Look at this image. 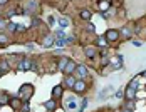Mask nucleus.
Wrapping results in <instances>:
<instances>
[{
    "label": "nucleus",
    "mask_w": 146,
    "mask_h": 112,
    "mask_svg": "<svg viewBox=\"0 0 146 112\" xmlns=\"http://www.w3.org/2000/svg\"><path fill=\"white\" fill-rule=\"evenodd\" d=\"M136 89H138V80L134 79V80H133V82H129V85L126 87L124 99H126V100H134V97H136Z\"/></svg>",
    "instance_id": "obj_1"
},
{
    "label": "nucleus",
    "mask_w": 146,
    "mask_h": 112,
    "mask_svg": "<svg viewBox=\"0 0 146 112\" xmlns=\"http://www.w3.org/2000/svg\"><path fill=\"white\" fill-rule=\"evenodd\" d=\"M109 42H114V40H117L119 39V32L117 30H114V28H109V30H106V35H104Z\"/></svg>",
    "instance_id": "obj_2"
},
{
    "label": "nucleus",
    "mask_w": 146,
    "mask_h": 112,
    "mask_svg": "<svg viewBox=\"0 0 146 112\" xmlns=\"http://www.w3.org/2000/svg\"><path fill=\"white\" fill-rule=\"evenodd\" d=\"M76 69H77V64H76L74 60H69L67 65H66V69H64V74H66V75H71Z\"/></svg>",
    "instance_id": "obj_3"
},
{
    "label": "nucleus",
    "mask_w": 146,
    "mask_h": 112,
    "mask_svg": "<svg viewBox=\"0 0 146 112\" xmlns=\"http://www.w3.org/2000/svg\"><path fill=\"white\" fill-rule=\"evenodd\" d=\"M72 89L76 90V92H79V94H82V92L86 90V82H84V80H79V79H77V80H76V84H74V87H72Z\"/></svg>",
    "instance_id": "obj_4"
},
{
    "label": "nucleus",
    "mask_w": 146,
    "mask_h": 112,
    "mask_svg": "<svg viewBox=\"0 0 146 112\" xmlns=\"http://www.w3.org/2000/svg\"><path fill=\"white\" fill-rule=\"evenodd\" d=\"M32 65H34V64L30 62L29 59H24V60H20V64H19V69H20V70H29Z\"/></svg>",
    "instance_id": "obj_5"
},
{
    "label": "nucleus",
    "mask_w": 146,
    "mask_h": 112,
    "mask_svg": "<svg viewBox=\"0 0 146 112\" xmlns=\"http://www.w3.org/2000/svg\"><path fill=\"white\" fill-rule=\"evenodd\" d=\"M62 92H64V87H62V85H56V87L52 89V96H54V99H60L62 97Z\"/></svg>",
    "instance_id": "obj_6"
},
{
    "label": "nucleus",
    "mask_w": 146,
    "mask_h": 112,
    "mask_svg": "<svg viewBox=\"0 0 146 112\" xmlns=\"http://www.w3.org/2000/svg\"><path fill=\"white\" fill-rule=\"evenodd\" d=\"M44 107H45V111L54 112L56 111V107H57V102H56V100H47V102L44 104Z\"/></svg>",
    "instance_id": "obj_7"
},
{
    "label": "nucleus",
    "mask_w": 146,
    "mask_h": 112,
    "mask_svg": "<svg viewBox=\"0 0 146 112\" xmlns=\"http://www.w3.org/2000/svg\"><path fill=\"white\" fill-rule=\"evenodd\" d=\"M77 74H79V77L81 79H84V77H88V69H86V65H77Z\"/></svg>",
    "instance_id": "obj_8"
},
{
    "label": "nucleus",
    "mask_w": 146,
    "mask_h": 112,
    "mask_svg": "<svg viewBox=\"0 0 146 112\" xmlns=\"http://www.w3.org/2000/svg\"><path fill=\"white\" fill-rule=\"evenodd\" d=\"M56 43V39H54V35H47L44 39V47H50V45H54Z\"/></svg>",
    "instance_id": "obj_9"
},
{
    "label": "nucleus",
    "mask_w": 146,
    "mask_h": 112,
    "mask_svg": "<svg viewBox=\"0 0 146 112\" xmlns=\"http://www.w3.org/2000/svg\"><path fill=\"white\" fill-rule=\"evenodd\" d=\"M67 62H69V59H66V57H60L59 59V70H62L64 72V69H66V65H67Z\"/></svg>",
    "instance_id": "obj_10"
},
{
    "label": "nucleus",
    "mask_w": 146,
    "mask_h": 112,
    "mask_svg": "<svg viewBox=\"0 0 146 112\" xmlns=\"http://www.w3.org/2000/svg\"><path fill=\"white\" fill-rule=\"evenodd\" d=\"M84 52H86V55H88L89 59H92V57H96V54H98L94 47H86V49H84Z\"/></svg>",
    "instance_id": "obj_11"
},
{
    "label": "nucleus",
    "mask_w": 146,
    "mask_h": 112,
    "mask_svg": "<svg viewBox=\"0 0 146 112\" xmlns=\"http://www.w3.org/2000/svg\"><path fill=\"white\" fill-rule=\"evenodd\" d=\"M76 80H77V79H76V77H72V74H71V75H67V77H66V85L72 89L74 84H76Z\"/></svg>",
    "instance_id": "obj_12"
},
{
    "label": "nucleus",
    "mask_w": 146,
    "mask_h": 112,
    "mask_svg": "<svg viewBox=\"0 0 146 112\" xmlns=\"http://www.w3.org/2000/svg\"><path fill=\"white\" fill-rule=\"evenodd\" d=\"M96 45L98 47H108V39L106 37H98L96 39Z\"/></svg>",
    "instance_id": "obj_13"
},
{
    "label": "nucleus",
    "mask_w": 146,
    "mask_h": 112,
    "mask_svg": "<svg viewBox=\"0 0 146 112\" xmlns=\"http://www.w3.org/2000/svg\"><path fill=\"white\" fill-rule=\"evenodd\" d=\"M9 69H10L9 67V62L7 60H0V72L5 74V72H9Z\"/></svg>",
    "instance_id": "obj_14"
},
{
    "label": "nucleus",
    "mask_w": 146,
    "mask_h": 112,
    "mask_svg": "<svg viewBox=\"0 0 146 112\" xmlns=\"http://www.w3.org/2000/svg\"><path fill=\"white\" fill-rule=\"evenodd\" d=\"M81 18H84V20H91V12H89L88 9L81 10Z\"/></svg>",
    "instance_id": "obj_15"
},
{
    "label": "nucleus",
    "mask_w": 146,
    "mask_h": 112,
    "mask_svg": "<svg viewBox=\"0 0 146 112\" xmlns=\"http://www.w3.org/2000/svg\"><path fill=\"white\" fill-rule=\"evenodd\" d=\"M59 25H60L62 28H66L67 25H69V20H67V18H64V17H60V18H59Z\"/></svg>",
    "instance_id": "obj_16"
},
{
    "label": "nucleus",
    "mask_w": 146,
    "mask_h": 112,
    "mask_svg": "<svg viewBox=\"0 0 146 112\" xmlns=\"http://www.w3.org/2000/svg\"><path fill=\"white\" fill-rule=\"evenodd\" d=\"M99 9H101L102 12L108 10V9H109V0H106V2H99Z\"/></svg>",
    "instance_id": "obj_17"
},
{
    "label": "nucleus",
    "mask_w": 146,
    "mask_h": 112,
    "mask_svg": "<svg viewBox=\"0 0 146 112\" xmlns=\"http://www.w3.org/2000/svg\"><path fill=\"white\" fill-rule=\"evenodd\" d=\"M9 43V37L5 34H0V45H7Z\"/></svg>",
    "instance_id": "obj_18"
},
{
    "label": "nucleus",
    "mask_w": 146,
    "mask_h": 112,
    "mask_svg": "<svg viewBox=\"0 0 146 112\" xmlns=\"http://www.w3.org/2000/svg\"><path fill=\"white\" fill-rule=\"evenodd\" d=\"M7 28H9L10 32H17V30H19V25H17V24H14V22H9Z\"/></svg>",
    "instance_id": "obj_19"
},
{
    "label": "nucleus",
    "mask_w": 146,
    "mask_h": 112,
    "mask_svg": "<svg viewBox=\"0 0 146 112\" xmlns=\"http://www.w3.org/2000/svg\"><path fill=\"white\" fill-rule=\"evenodd\" d=\"M124 109H129V111H133V109H134V100H126Z\"/></svg>",
    "instance_id": "obj_20"
},
{
    "label": "nucleus",
    "mask_w": 146,
    "mask_h": 112,
    "mask_svg": "<svg viewBox=\"0 0 146 112\" xmlns=\"http://www.w3.org/2000/svg\"><path fill=\"white\" fill-rule=\"evenodd\" d=\"M123 35H124L126 39H128V37H131V28H129V27H124V28H123Z\"/></svg>",
    "instance_id": "obj_21"
},
{
    "label": "nucleus",
    "mask_w": 146,
    "mask_h": 112,
    "mask_svg": "<svg viewBox=\"0 0 146 112\" xmlns=\"http://www.w3.org/2000/svg\"><path fill=\"white\" fill-rule=\"evenodd\" d=\"M54 37H57V39H66V34H64V30H57V32L54 34Z\"/></svg>",
    "instance_id": "obj_22"
},
{
    "label": "nucleus",
    "mask_w": 146,
    "mask_h": 112,
    "mask_svg": "<svg viewBox=\"0 0 146 112\" xmlns=\"http://www.w3.org/2000/svg\"><path fill=\"white\" fill-rule=\"evenodd\" d=\"M19 104H20V100H19V99H12V100H10V105H14L15 109H20V107H19Z\"/></svg>",
    "instance_id": "obj_23"
},
{
    "label": "nucleus",
    "mask_w": 146,
    "mask_h": 112,
    "mask_svg": "<svg viewBox=\"0 0 146 112\" xmlns=\"http://www.w3.org/2000/svg\"><path fill=\"white\" fill-rule=\"evenodd\" d=\"M109 90H113V89H111V87H106V89H104V90L101 92V96H99V99H104L106 96H108V92H109Z\"/></svg>",
    "instance_id": "obj_24"
},
{
    "label": "nucleus",
    "mask_w": 146,
    "mask_h": 112,
    "mask_svg": "<svg viewBox=\"0 0 146 112\" xmlns=\"http://www.w3.org/2000/svg\"><path fill=\"white\" fill-rule=\"evenodd\" d=\"M86 105H88V99H84V100H82V104H81V107H79V112L86 111Z\"/></svg>",
    "instance_id": "obj_25"
},
{
    "label": "nucleus",
    "mask_w": 146,
    "mask_h": 112,
    "mask_svg": "<svg viewBox=\"0 0 146 112\" xmlns=\"http://www.w3.org/2000/svg\"><path fill=\"white\" fill-rule=\"evenodd\" d=\"M56 45H57V47H64V45H66V39H57V40H56Z\"/></svg>",
    "instance_id": "obj_26"
},
{
    "label": "nucleus",
    "mask_w": 146,
    "mask_h": 112,
    "mask_svg": "<svg viewBox=\"0 0 146 112\" xmlns=\"http://www.w3.org/2000/svg\"><path fill=\"white\" fill-rule=\"evenodd\" d=\"M7 25H9V22L3 20V18H0V28H7Z\"/></svg>",
    "instance_id": "obj_27"
},
{
    "label": "nucleus",
    "mask_w": 146,
    "mask_h": 112,
    "mask_svg": "<svg viewBox=\"0 0 146 112\" xmlns=\"http://www.w3.org/2000/svg\"><path fill=\"white\" fill-rule=\"evenodd\" d=\"M114 96H116L117 99H121V97H124V92H123V90H116V94H114Z\"/></svg>",
    "instance_id": "obj_28"
},
{
    "label": "nucleus",
    "mask_w": 146,
    "mask_h": 112,
    "mask_svg": "<svg viewBox=\"0 0 146 112\" xmlns=\"http://www.w3.org/2000/svg\"><path fill=\"white\" fill-rule=\"evenodd\" d=\"M5 102H7V96L2 94V96H0V104H5Z\"/></svg>",
    "instance_id": "obj_29"
},
{
    "label": "nucleus",
    "mask_w": 146,
    "mask_h": 112,
    "mask_svg": "<svg viewBox=\"0 0 146 112\" xmlns=\"http://www.w3.org/2000/svg\"><path fill=\"white\" fill-rule=\"evenodd\" d=\"M94 30H96L94 24H89V25H88V32H94Z\"/></svg>",
    "instance_id": "obj_30"
},
{
    "label": "nucleus",
    "mask_w": 146,
    "mask_h": 112,
    "mask_svg": "<svg viewBox=\"0 0 146 112\" xmlns=\"http://www.w3.org/2000/svg\"><path fill=\"white\" fill-rule=\"evenodd\" d=\"M67 109H76V102L71 100V102H69V105H67Z\"/></svg>",
    "instance_id": "obj_31"
},
{
    "label": "nucleus",
    "mask_w": 146,
    "mask_h": 112,
    "mask_svg": "<svg viewBox=\"0 0 146 112\" xmlns=\"http://www.w3.org/2000/svg\"><path fill=\"white\" fill-rule=\"evenodd\" d=\"M39 24H40V22H39V20H37V18H35V17H34V20H32V25H34V27H35V25H39Z\"/></svg>",
    "instance_id": "obj_32"
},
{
    "label": "nucleus",
    "mask_w": 146,
    "mask_h": 112,
    "mask_svg": "<svg viewBox=\"0 0 146 112\" xmlns=\"http://www.w3.org/2000/svg\"><path fill=\"white\" fill-rule=\"evenodd\" d=\"M17 32H25V27H24V25H19V30H17Z\"/></svg>",
    "instance_id": "obj_33"
},
{
    "label": "nucleus",
    "mask_w": 146,
    "mask_h": 112,
    "mask_svg": "<svg viewBox=\"0 0 146 112\" xmlns=\"http://www.w3.org/2000/svg\"><path fill=\"white\" fill-rule=\"evenodd\" d=\"M54 22H56V20H54V17H49V24H50V25H54Z\"/></svg>",
    "instance_id": "obj_34"
},
{
    "label": "nucleus",
    "mask_w": 146,
    "mask_h": 112,
    "mask_svg": "<svg viewBox=\"0 0 146 112\" xmlns=\"http://www.w3.org/2000/svg\"><path fill=\"white\" fill-rule=\"evenodd\" d=\"M7 3H9V0H0V7L2 5H7Z\"/></svg>",
    "instance_id": "obj_35"
},
{
    "label": "nucleus",
    "mask_w": 146,
    "mask_h": 112,
    "mask_svg": "<svg viewBox=\"0 0 146 112\" xmlns=\"http://www.w3.org/2000/svg\"><path fill=\"white\" fill-rule=\"evenodd\" d=\"M121 112H129V109H123Z\"/></svg>",
    "instance_id": "obj_36"
},
{
    "label": "nucleus",
    "mask_w": 146,
    "mask_h": 112,
    "mask_svg": "<svg viewBox=\"0 0 146 112\" xmlns=\"http://www.w3.org/2000/svg\"><path fill=\"white\" fill-rule=\"evenodd\" d=\"M143 77H146V70H145V72H143Z\"/></svg>",
    "instance_id": "obj_37"
},
{
    "label": "nucleus",
    "mask_w": 146,
    "mask_h": 112,
    "mask_svg": "<svg viewBox=\"0 0 146 112\" xmlns=\"http://www.w3.org/2000/svg\"><path fill=\"white\" fill-rule=\"evenodd\" d=\"M0 75H2V72H0Z\"/></svg>",
    "instance_id": "obj_38"
}]
</instances>
